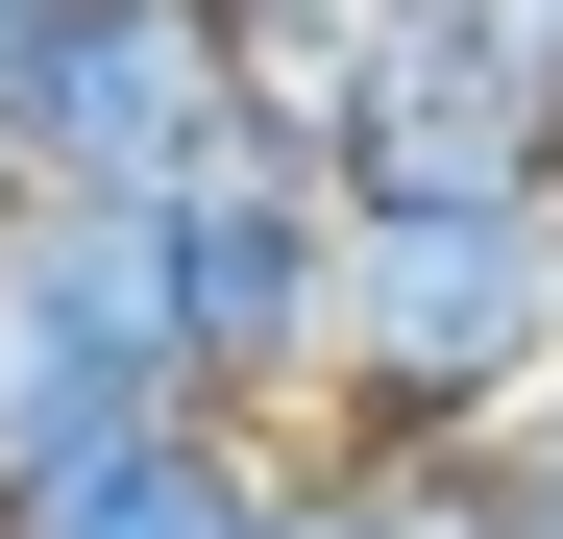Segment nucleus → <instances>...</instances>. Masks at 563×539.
Masks as SVG:
<instances>
[{"mask_svg":"<svg viewBox=\"0 0 563 539\" xmlns=\"http://www.w3.org/2000/svg\"><path fill=\"white\" fill-rule=\"evenodd\" d=\"M99 221H123V270H147L172 393L295 441V417H319V319H343V197H319V147L245 99L197 172H147V197H99Z\"/></svg>","mask_w":563,"mask_h":539,"instance_id":"obj_1","label":"nucleus"},{"mask_svg":"<svg viewBox=\"0 0 563 539\" xmlns=\"http://www.w3.org/2000/svg\"><path fill=\"white\" fill-rule=\"evenodd\" d=\"M563 393V197H465V221H343V319H319V441H490Z\"/></svg>","mask_w":563,"mask_h":539,"instance_id":"obj_2","label":"nucleus"},{"mask_svg":"<svg viewBox=\"0 0 563 539\" xmlns=\"http://www.w3.org/2000/svg\"><path fill=\"white\" fill-rule=\"evenodd\" d=\"M319 197L343 221H465V197H563V25L539 0H343L319 50Z\"/></svg>","mask_w":563,"mask_h":539,"instance_id":"obj_3","label":"nucleus"},{"mask_svg":"<svg viewBox=\"0 0 563 539\" xmlns=\"http://www.w3.org/2000/svg\"><path fill=\"white\" fill-rule=\"evenodd\" d=\"M197 417L147 343V270L99 197H0V539H49L74 491H123L147 441Z\"/></svg>","mask_w":563,"mask_h":539,"instance_id":"obj_4","label":"nucleus"},{"mask_svg":"<svg viewBox=\"0 0 563 539\" xmlns=\"http://www.w3.org/2000/svg\"><path fill=\"white\" fill-rule=\"evenodd\" d=\"M245 123V0H74L25 74V172L49 197H147Z\"/></svg>","mask_w":563,"mask_h":539,"instance_id":"obj_5","label":"nucleus"},{"mask_svg":"<svg viewBox=\"0 0 563 539\" xmlns=\"http://www.w3.org/2000/svg\"><path fill=\"white\" fill-rule=\"evenodd\" d=\"M49 539H295V441L269 417H172L123 491H74Z\"/></svg>","mask_w":563,"mask_h":539,"instance_id":"obj_6","label":"nucleus"},{"mask_svg":"<svg viewBox=\"0 0 563 539\" xmlns=\"http://www.w3.org/2000/svg\"><path fill=\"white\" fill-rule=\"evenodd\" d=\"M295 539H490V466L465 441H319L295 417Z\"/></svg>","mask_w":563,"mask_h":539,"instance_id":"obj_7","label":"nucleus"},{"mask_svg":"<svg viewBox=\"0 0 563 539\" xmlns=\"http://www.w3.org/2000/svg\"><path fill=\"white\" fill-rule=\"evenodd\" d=\"M465 466H490V539H563V393H515Z\"/></svg>","mask_w":563,"mask_h":539,"instance_id":"obj_8","label":"nucleus"},{"mask_svg":"<svg viewBox=\"0 0 563 539\" xmlns=\"http://www.w3.org/2000/svg\"><path fill=\"white\" fill-rule=\"evenodd\" d=\"M539 25H563V0H539Z\"/></svg>","mask_w":563,"mask_h":539,"instance_id":"obj_9","label":"nucleus"}]
</instances>
